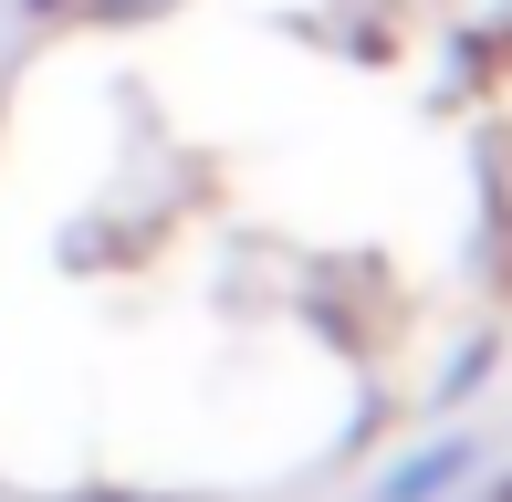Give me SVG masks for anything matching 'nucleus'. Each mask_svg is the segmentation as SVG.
Returning a JSON list of instances; mask_svg holds the SVG:
<instances>
[{
  "instance_id": "1",
  "label": "nucleus",
  "mask_w": 512,
  "mask_h": 502,
  "mask_svg": "<svg viewBox=\"0 0 512 502\" xmlns=\"http://www.w3.org/2000/svg\"><path fill=\"white\" fill-rule=\"evenodd\" d=\"M63 502H157V492H115V482H84V492H63Z\"/></svg>"
}]
</instances>
